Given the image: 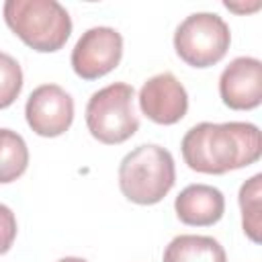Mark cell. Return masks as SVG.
Instances as JSON below:
<instances>
[{"mask_svg": "<svg viewBox=\"0 0 262 262\" xmlns=\"http://www.w3.org/2000/svg\"><path fill=\"white\" fill-rule=\"evenodd\" d=\"M25 117L37 135L57 137L72 127L74 98L57 84H41L29 94Z\"/></svg>", "mask_w": 262, "mask_h": 262, "instance_id": "cell-7", "label": "cell"}, {"mask_svg": "<svg viewBox=\"0 0 262 262\" xmlns=\"http://www.w3.org/2000/svg\"><path fill=\"white\" fill-rule=\"evenodd\" d=\"M16 237V217L10 207L0 203V254H6Z\"/></svg>", "mask_w": 262, "mask_h": 262, "instance_id": "cell-15", "label": "cell"}, {"mask_svg": "<svg viewBox=\"0 0 262 262\" xmlns=\"http://www.w3.org/2000/svg\"><path fill=\"white\" fill-rule=\"evenodd\" d=\"M123 57V37L113 27H92L72 49V68L82 80H98L113 72Z\"/></svg>", "mask_w": 262, "mask_h": 262, "instance_id": "cell-6", "label": "cell"}, {"mask_svg": "<svg viewBox=\"0 0 262 262\" xmlns=\"http://www.w3.org/2000/svg\"><path fill=\"white\" fill-rule=\"evenodd\" d=\"M135 90L127 82H113L96 90L86 104V127L94 139L106 145L127 141L139 129L133 106Z\"/></svg>", "mask_w": 262, "mask_h": 262, "instance_id": "cell-4", "label": "cell"}, {"mask_svg": "<svg viewBox=\"0 0 262 262\" xmlns=\"http://www.w3.org/2000/svg\"><path fill=\"white\" fill-rule=\"evenodd\" d=\"M231 31L215 12H194L186 16L174 33L176 55L192 68H209L221 61L229 49Z\"/></svg>", "mask_w": 262, "mask_h": 262, "instance_id": "cell-5", "label": "cell"}, {"mask_svg": "<svg viewBox=\"0 0 262 262\" xmlns=\"http://www.w3.org/2000/svg\"><path fill=\"white\" fill-rule=\"evenodd\" d=\"M219 96L233 111H250L262 102V63L256 57H235L219 76Z\"/></svg>", "mask_w": 262, "mask_h": 262, "instance_id": "cell-9", "label": "cell"}, {"mask_svg": "<svg viewBox=\"0 0 262 262\" xmlns=\"http://www.w3.org/2000/svg\"><path fill=\"white\" fill-rule=\"evenodd\" d=\"M176 217L184 225L209 227L225 213V196L219 188L209 184H188L174 201Z\"/></svg>", "mask_w": 262, "mask_h": 262, "instance_id": "cell-10", "label": "cell"}, {"mask_svg": "<svg viewBox=\"0 0 262 262\" xmlns=\"http://www.w3.org/2000/svg\"><path fill=\"white\" fill-rule=\"evenodd\" d=\"M23 90V70H20V63L0 51V111L2 108H8L20 94Z\"/></svg>", "mask_w": 262, "mask_h": 262, "instance_id": "cell-14", "label": "cell"}, {"mask_svg": "<svg viewBox=\"0 0 262 262\" xmlns=\"http://www.w3.org/2000/svg\"><path fill=\"white\" fill-rule=\"evenodd\" d=\"M176 182L172 154L156 143H143L131 149L119 166V188L137 205L160 203Z\"/></svg>", "mask_w": 262, "mask_h": 262, "instance_id": "cell-3", "label": "cell"}, {"mask_svg": "<svg viewBox=\"0 0 262 262\" xmlns=\"http://www.w3.org/2000/svg\"><path fill=\"white\" fill-rule=\"evenodd\" d=\"M139 108L158 125H174L188 111L186 88L170 72L156 74L139 90Z\"/></svg>", "mask_w": 262, "mask_h": 262, "instance_id": "cell-8", "label": "cell"}, {"mask_svg": "<svg viewBox=\"0 0 262 262\" xmlns=\"http://www.w3.org/2000/svg\"><path fill=\"white\" fill-rule=\"evenodd\" d=\"M186 166L203 174H225L260 160L262 135L254 123H199L180 143Z\"/></svg>", "mask_w": 262, "mask_h": 262, "instance_id": "cell-1", "label": "cell"}, {"mask_svg": "<svg viewBox=\"0 0 262 262\" xmlns=\"http://www.w3.org/2000/svg\"><path fill=\"white\" fill-rule=\"evenodd\" d=\"M57 262H88V260H84V258H76V256H66V258H61V260H57Z\"/></svg>", "mask_w": 262, "mask_h": 262, "instance_id": "cell-16", "label": "cell"}, {"mask_svg": "<svg viewBox=\"0 0 262 262\" xmlns=\"http://www.w3.org/2000/svg\"><path fill=\"white\" fill-rule=\"evenodd\" d=\"M164 262H227V256L215 237L182 233L166 246Z\"/></svg>", "mask_w": 262, "mask_h": 262, "instance_id": "cell-11", "label": "cell"}, {"mask_svg": "<svg viewBox=\"0 0 262 262\" xmlns=\"http://www.w3.org/2000/svg\"><path fill=\"white\" fill-rule=\"evenodd\" d=\"M4 20L23 43L41 53L61 49L72 33L70 12L57 0H6Z\"/></svg>", "mask_w": 262, "mask_h": 262, "instance_id": "cell-2", "label": "cell"}, {"mask_svg": "<svg viewBox=\"0 0 262 262\" xmlns=\"http://www.w3.org/2000/svg\"><path fill=\"white\" fill-rule=\"evenodd\" d=\"M29 166V147L12 129H0V184H8L25 174Z\"/></svg>", "mask_w": 262, "mask_h": 262, "instance_id": "cell-12", "label": "cell"}, {"mask_svg": "<svg viewBox=\"0 0 262 262\" xmlns=\"http://www.w3.org/2000/svg\"><path fill=\"white\" fill-rule=\"evenodd\" d=\"M260 194H262V174H254L239 188V209L244 233L258 244L260 242Z\"/></svg>", "mask_w": 262, "mask_h": 262, "instance_id": "cell-13", "label": "cell"}]
</instances>
